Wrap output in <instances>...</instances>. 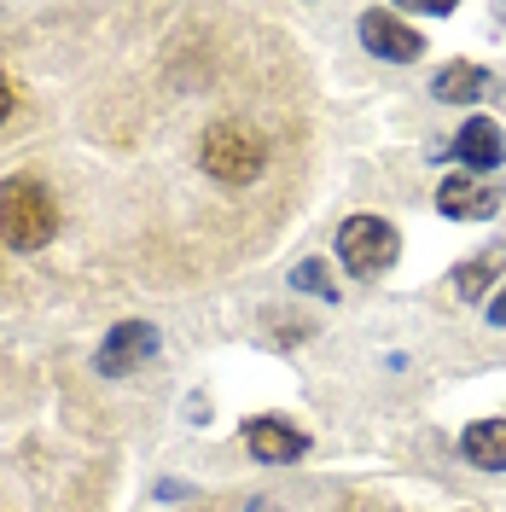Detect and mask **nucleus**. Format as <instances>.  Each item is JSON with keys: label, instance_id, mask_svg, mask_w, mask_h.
Segmentation results:
<instances>
[{"label": "nucleus", "instance_id": "f257e3e1", "mask_svg": "<svg viewBox=\"0 0 506 512\" xmlns=\"http://www.w3.org/2000/svg\"><path fill=\"white\" fill-rule=\"evenodd\" d=\"M59 233V204L35 175H6L0 181V245L12 251H41Z\"/></svg>", "mask_w": 506, "mask_h": 512}, {"label": "nucleus", "instance_id": "f03ea898", "mask_svg": "<svg viewBox=\"0 0 506 512\" xmlns=\"http://www.w3.org/2000/svg\"><path fill=\"white\" fill-rule=\"evenodd\" d=\"M198 163H204L210 181L251 187L256 175H262V163H268V146H262V134L245 128V123H216L204 134V146H198Z\"/></svg>", "mask_w": 506, "mask_h": 512}, {"label": "nucleus", "instance_id": "7ed1b4c3", "mask_svg": "<svg viewBox=\"0 0 506 512\" xmlns=\"http://www.w3.org/2000/svg\"><path fill=\"white\" fill-rule=\"evenodd\" d=\"M338 256H344L349 274L373 280V274H384V268H396L402 233L384 222V216H349V222L338 227Z\"/></svg>", "mask_w": 506, "mask_h": 512}, {"label": "nucleus", "instance_id": "20e7f679", "mask_svg": "<svg viewBox=\"0 0 506 512\" xmlns=\"http://www.w3.org/2000/svg\"><path fill=\"white\" fill-rule=\"evenodd\" d=\"M152 355H158V326H152V320H123V326H111V338L99 344L94 367L105 379H123L134 367H146Z\"/></svg>", "mask_w": 506, "mask_h": 512}, {"label": "nucleus", "instance_id": "39448f33", "mask_svg": "<svg viewBox=\"0 0 506 512\" xmlns=\"http://www.w3.org/2000/svg\"><path fill=\"white\" fill-rule=\"evenodd\" d=\"M361 41H367V53L384 59V64H413L425 53V35L413 30V24H402L396 12H384V6H373V12L361 18Z\"/></svg>", "mask_w": 506, "mask_h": 512}, {"label": "nucleus", "instance_id": "423d86ee", "mask_svg": "<svg viewBox=\"0 0 506 512\" xmlns=\"http://www.w3.org/2000/svg\"><path fill=\"white\" fill-rule=\"evenodd\" d=\"M501 204H506V192L495 187V181H460V175H454V181L437 187V210L454 216V222H489Z\"/></svg>", "mask_w": 506, "mask_h": 512}, {"label": "nucleus", "instance_id": "0eeeda50", "mask_svg": "<svg viewBox=\"0 0 506 512\" xmlns=\"http://www.w3.org/2000/svg\"><path fill=\"white\" fill-rule=\"evenodd\" d=\"M245 448H251V460H262V466H291V460L309 454V437L297 425H285V419H251L245 425Z\"/></svg>", "mask_w": 506, "mask_h": 512}, {"label": "nucleus", "instance_id": "6e6552de", "mask_svg": "<svg viewBox=\"0 0 506 512\" xmlns=\"http://www.w3.org/2000/svg\"><path fill=\"white\" fill-rule=\"evenodd\" d=\"M454 158L466 163V169H501L506 158V140H501V128L489 123V117H472V123H460V140H454Z\"/></svg>", "mask_w": 506, "mask_h": 512}, {"label": "nucleus", "instance_id": "1a4fd4ad", "mask_svg": "<svg viewBox=\"0 0 506 512\" xmlns=\"http://www.w3.org/2000/svg\"><path fill=\"white\" fill-rule=\"evenodd\" d=\"M431 94L443 99V105H472V99L489 94V70L472 64V59H454V64H443V70L431 76Z\"/></svg>", "mask_w": 506, "mask_h": 512}, {"label": "nucleus", "instance_id": "9d476101", "mask_svg": "<svg viewBox=\"0 0 506 512\" xmlns=\"http://www.w3.org/2000/svg\"><path fill=\"white\" fill-rule=\"evenodd\" d=\"M460 454L472 460L477 472H506V419H477V425H466Z\"/></svg>", "mask_w": 506, "mask_h": 512}, {"label": "nucleus", "instance_id": "9b49d317", "mask_svg": "<svg viewBox=\"0 0 506 512\" xmlns=\"http://www.w3.org/2000/svg\"><path fill=\"white\" fill-rule=\"evenodd\" d=\"M506 262V245H489L483 256H472L460 274H454V286H460V297H483L489 291V280H495V268Z\"/></svg>", "mask_w": 506, "mask_h": 512}, {"label": "nucleus", "instance_id": "f8f14e48", "mask_svg": "<svg viewBox=\"0 0 506 512\" xmlns=\"http://www.w3.org/2000/svg\"><path fill=\"white\" fill-rule=\"evenodd\" d=\"M291 286L315 291L320 303H332V297H338V286H332V274H326V262H320V256H309V262H297V268H291Z\"/></svg>", "mask_w": 506, "mask_h": 512}, {"label": "nucleus", "instance_id": "ddd939ff", "mask_svg": "<svg viewBox=\"0 0 506 512\" xmlns=\"http://www.w3.org/2000/svg\"><path fill=\"white\" fill-rule=\"evenodd\" d=\"M6 117H12V82L0 76V123H6Z\"/></svg>", "mask_w": 506, "mask_h": 512}, {"label": "nucleus", "instance_id": "4468645a", "mask_svg": "<svg viewBox=\"0 0 506 512\" xmlns=\"http://www.w3.org/2000/svg\"><path fill=\"white\" fill-rule=\"evenodd\" d=\"M489 320H495V326H506V291H501V297H489Z\"/></svg>", "mask_w": 506, "mask_h": 512}, {"label": "nucleus", "instance_id": "2eb2a0df", "mask_svg": "<svg viewBox=\"0 0 506 512\" xmlns=\"http://www.w3.org/2000/svg\"><path fill=\"white\" fill-rule=\"evenodd\" d=\"M251 512H268V501H251Z\"/></svg>", "mask_w": 506, "mask_h": 512}]
</instances>
